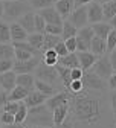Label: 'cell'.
Returning <instances> with one entry per match:
<instances>
[{"label": "cell", "mask_w": 116, "mask_h": 128, "mask_svg": "<svg viewBox=\"0 0 116 128\" xmlns=\"http://www.w3.org/2000/svg\"><path fill=\"white\" fill-rule=\"evenodd\" d=\"M107 105L102 98V93L92 90H81L70 96L69 114H72L73 122L81 125H98L107 113Z\"/></svg>", "instance_id": "6da1fadb"}, {"label": "cell", "mask_w": 116, "mask_h": 128, "mask_svg": "<svg viewBox=\"0 0 116 128\" xmlns=\"http://www.w3.org/2000/svg\"><path fill=\"white\" fill-rule=\"evenodd\" d=\"M23 126H54L52 111L46 107V104L28 108V118Z\"/></svg>", "instance_id": "7a4b0ae2"}, {"label": "cell", "mask_w": 116, "mask_h": 128, "mask_svg": "<svg viewBox=\"0 0 116 128\" xmlns=\"http://www.w3.org/2000/svg\"><path fill=\"white\" fill-rule=\"evenodd\" d=\"M32 6L28 0H14V2H3V17L5 22H17L22 15L31 12Z\"/></svg>", "instance_id": "3957f363"}, {"label": "cell", "mask_w": 116, "mask_h": 128, "mask_svg": "<svg viewBox=\"0 0 116 128\" xmlns=\"http://www.w3.org/2000/svg\"><path fill=\"white\" fill-rule=\"evenodd\" d=\"M81 81H82V87H84L86 90H92V92L104 93V92L108 88L107 82L104 81L102 78H99L92 69H90V70H84Z\"/></svg>", "instance_id": "277c9868"}, {"label": "cell", "mask_w": 116, "mask_h": 128, "mask_svg": "<svg viewBox=\"0 0 116 128\" xmlns=\"http://www.w3.org/2000/svg\"><path fill=\"white\" fill-rule=\"evenodd\" d=\"M34 73H35V79L49 82V84H52V86H55L60 81L55 66H46V64L41 62V61H40V64L37 66V69L34 70Z\"/></svg>", "instance_id": "5b68a950"}, {"label": "cell", "mask_w": 116, "mask_h": 128, "mask_svg": "<svg viewBox=\"0 0 116 128\" xmlns=\"http://www.w3.org/2000/svg\"><path fill=\"white\" fill-rule=\"evenodd\" d=\"M92 70H93L99 78H102L104 81H107V79L114 73L107 54H105V55H102V56H98V58H96L95 64L92 66Z\"/></svg>", "instance_id": "8992f818"}, {"label": "cell", "mask_w": 116, "mask_h": 128, "mask_svg": "<svg viewBox=\"0 0 116 128\" xmlns=\"http://www.w3.org/2000/svg\"><path fill=\"white\" fill-rule=\"evenodd\" d=\"M67 20H69L75 28H78V29L87 26V23H89L87 6H78V8H75V9L70 12V15L67 17Z\"/></svg>", "instance_id": "52a82bcc"}, {"label": "cell", "mask_w": 116, "mask_h": 128, "mask_svg": "<svg viewBox=\"0 0 116 128\" xmlns=\"http://www.w3.org/2000/svg\"><path fill=\"white\" fill-rule=\"evenodd\" d=\"M40 64V58L38 56H32L31 60H26V61H14V67L12 70L17 73V75H22V73H32L37 66Z\"/></svg>", "instance_id": "ba28073f"}, {"label": "cell", "mask_w": 116, "mask_h": 128, "mask_svg": "<svg viewBox=\"0 0 116 128\" xmlns=\"http://www.w3.org/2000/svg\"><path fill=\"white\" fill-rule=\"evenodd\" d=\"M70 96L72 94L67 93V92H58L54 96H51V98H47L44 104H46V107L51 110V111H54L55 108H58L61 105H67L69 101H70Z\"/></svg>", "instance_id": "9c48e42d"}, {"label": "cell", "mask_w": 116, "mask_h": 128, "mask_svg": "<svg viewBox=\"0 0 116 128\" xmlns=\"http://www.w3.org/2000/svg\"><path fill=\"white\" fill-rule=\"evenodd\" d=\"M41 17L44 18L46 24H63V18H61V15L57 12V9L54 6H49V8H44L38 12Z\"/></svg>", "instance_id": "30bf717a"}, {"label": "cell", "mask_w": 116, "mask_h": 128, "mask_svg": "<svg viewBox=\"0 0 116 128\" xmlns=\"http://www.w3.org/2000/svg\"><path fill=\"white\" fill-rule=\"evenodd\" d=\"M87 17H89V22L92 24L102 22L104 17H102V6H101V3H98L96 0L90 2L89 6H87Z\"/></svg>", "instance_id": "8fae6325"}, {"label": "cell", "mask_w": 116, "mask_h": 128, "mask_svg": "<svg viewBox=\"0 0 116 128\" xmlns=\"http://www.w3.org/2000/svg\"><path fill=\"white\" fill-rule=\"evenodd\" d=\"M55 3V9H57V12L61 15V18L63 20H66L70 15V12L75 9V0H57V2H54Z\"/></svg>", "instance_id": "7c38bea8"}, {"label": "cell", "mask_w": 116, "mask_h": 128, "mask_svg": "<svg viewBox=\"0 0 116 128\" xmlns=\"http://www.w3.org/2000/svg\"><path fill=\"white\" fill-rule=\"evenodd\" d=\"M15 79H17V73L14 70L5 72V73H0V87L5 92H11L15 86Z\"/></svg>", "instance_id": "4fadbf2b"}, {"label": "cell", "mask_w": 116, "mask_h": 128, "mask_svg": "<svg viewBox=\"0 0 116 128\" xmlns=\"http://www.w3.org/2000/svg\"><path fill=\"white\" fill-rule=\"evenodd\" d=\"M17 23L28 32V34H32V32H35V12H26L25 15L17 20Z\"/></svg>", "instance_id": "5bb4252c"}, {"label": "cell", "mask_w": 116, "mask_h": 128, "mask_svg": "<svg viewBox=\"0 0 116 128\" xmlns=\"http://www.w3.org/2000/svg\"><path fill=\"white\" fill-rule=\"evenodd\" d=\"M76 56H78V61H79V67L82 69V70H90L92 69V66L95 64V61H96V55H93L90 50H86V52H78L76 54Z\"/></svg>", "instance_id": "9a60e30c"}, {"label": "cell", "mask_w": 116, "mask_h": 128, "mask_svg": "<svg viewBox=\"0 0 116 128\" xmlns=\"http://www.w3.org/2000/svg\"><path fill=\"white\" fill-rule=\"evenodd\" d=\"M46 99H47V96H44L43 93H40V92H37V90H32V92H29V94L25 98L23 102H25V105H26L28 108H31V107H37V105L44 104Z\"/></svg>", "instance_id": "2e32d148"}, {"label": "cell", "mask_w": 116, "mask_h": 128, "mask_svg": "<svg viewBox=\"0 0 116 128\" xmlns=\"http://www.w3.org/2000/svg\"><path fill=\"white\" fill-rule=\"evenodd\" d=\"M9 29H11V41L15 43V41H26L28 40V32L17 23V22H14V23H9Z\"/></svg>", "instance_id": "e0dca14e"}, {"label": "cell", "mask_w": 116, "mask_h": 128, "mask_svg": "<svg viewBox=\"0 0 116 128\" xmlns=\"http://www.w3.org/2000/svg\"><path fill=\"white\" fill-rule=\"evenodd\" d=\"M90 52L96 56H102L107 54V43L105 40L99 38V37H93L92 43H90Z\"/></svg>", "instance_id": "ac0fdd59"}, {"label": "cell", "mask_w": 116, "mask_h": 128, "mask_svg": "<svg viewBox=\"0 0 116 128\" xmlns=\"http://www.w3.org/2000/svg\"><path fill=\"white\" fill-rule=\"evenodd\" d=\"M34 82H35V76H32V73H22V75H17V79H15V84L32 92L35 90L34 87Z\"/></svg>", "instance_id": "d6986e66"}, {"label": "cell", "mask_w": 116, "mask_h": 128, "mask_svg": "<svg viewBox=\"0 0 116 128\" xmlns=\"http://www.w3.org/2000/svg\"><path fill=\"white\" fill-rule=\"evenodd\" d=\"M34 87H35L37 92L43 93L44 96H47V98H51V96H54L55 93H58V88L55 86L49 84V82H44V81H40V79H35Z\"/></svg>", "instance_id": "ffe728a7"}, {"label": "cell", "mask_w": 116, "mask_h": 128, "mask_svg": "<svg viewBox=\"0 0 116 128\" xmlns=\"http://www.w3.org/2000/svg\"><path fill=\"white\" fill-rule=\"evenodd\" d=\"M92 29H93L95 37H99V38L105 40L107 35L110 34V30H111L113 28H111L107 22H99V23H93V24H92Z\"/></svg>", "instance_id": "44dd1931"}, {"label": "cell", "mask_w": 116, "mask_h": 128, "mask_svg": "<svg viewBox=\"0 0 116 128\" xmlns=\"http://www.w3.org/2000/svg\"><path fill=\"white\" fill-rule=\"evenodd\" d=\"M69 116V104L67 105H61L58 108H55L52 111V120H54V125H60L61 122H64Z\"/></svg>", "instance_id": "7402d4cb"}, {"label": "cell", "mask_w": 116, "mask_h": 128, "mask_svg": "<svg viewBox=\"0 0 116 128\" xmlns=\"http://www.w3.org/2000/svg\"><path fill=\"white\" fill-rule=\"evenodd\" d=\"M58 64H60V66L67 67V69L79 67V61H78V56H76V54H75V52L67 54L66 56H60V58H58Z\"/></svg>", "instance_id": "603a6c76"}, {"label": "cell", "mask_w": 116, "mask_h": 128, "mask_svg": "<svg viewBox=\"0 0 116 128\" xmlns=\"http://www.w3.org/2000/svg\"><path fill=\"white\" fill-rule=\"evenodd\" d=\"M55 69H57L58 79L61 81L63 87H66V88H67V87H69V84L72 82V78H70V69L64 67V66H60V64H57V66H55Z\"/></svg>", "instance_id": "cb8c5ba5"}, {"label": "cell", "mask_w": 116, "mask_h": 128, "mask_svg": "<svg viewBox=\"0 0 116 128\" xmlns=\"http://www.w3.org/2000/svg\"><path fill=\"white\" fill-rule=\"evenodd\" d=\"M29 94V90H26V88H23V87H20V86H15L11 92H9V94H8V101H17V102H22V101H25V98Z\"/></svg>", "instance_id": "d4e9b609"}, {"label": "cell", "mask_w": 116, "mask_h": 128, "mask_svg": "<svg viewBox=\"0 0 116 128\" xmlns=\"http://www.w3.org/2000/svg\"><path fill=\"white\" fill-rule=\"evenodd\" d=\"M63 41L61 35H51V34H44V40H43V47H41V52H46L49 49H54V47Z\"/></svg>", "instance_id": "484cf974"}, {"label": "cell", "mask_w": 116, "mask_h": 128, "mask_svg": "<svg viewBox=\"0 0 116 128\" xmlns=\"http://www.w3.org/2000/svg\"><path fill=\"white\" fill-rule=\"evenodd\" d=\"M76 37H78L79 40H82V41H84V43L90 47V43H92V40H93V37H95L92 26H84V28H79V29H78Z\"/></svg>", "instance_id": "4316f807"}, {"label": "cell", "mask_w": 116, "mask_h": 128, "mask_svg": "<svg viewBox=\"0 0 116 128\" xmlns=\"http://www.w3.org/2000/svg\"><path fill=\"white\" fill-rule=\"evenodd\" d=\"M102 17L104 20H107V23L116 15V0H111V2L102 3Z\"/></svg>", "instance_id": "83f0119b"}, {"label": "cell", "mask_w": 116, "mask_h": 128, "mask_svg": "<svg viewBox=\"0 0 116 128\" xmlns=\"http://www.w3.org/2000/svg\"><path fill=\"white\" fill-rule=\"evenodd\" d=\"M76 34H78V28H75L69 20H64L63 22V32H61L63 41L67 38H72V37H76Z\"/></svg>", "instance_id": "f1b7e54d"}, {"label": "cell", "mask_w": 116, "mask_h": 128, "mask_svg": "<svg viewBox=\"0 0 116 128\" xmlns=\"http://www.w3.org/2000/svg\"><path fill=\"white\" fill-rule=\"evenodd\" d=\"M43 40H44V34H38V32H32V34L28 35V43L37 50H41L43 47Z\"/></svg>", "instance_id": "f546056e"}, {"label": "cell", "mask_w": 116, "mask_h": 128, "mask_svg": "<svg viewBox=\"0 0 116 128\" xmlns=\"http://www.w3.org/2000/svg\"><path fill=\"white\" fill-rule=\"evenodd\" d=\"M58 55H57V52L54 50V49H49V50H46V52H43V55H41V62H44L46 66H57L58 64Z\"/></svg>", "instance_id": "4dcf8cb0"}, {"label": "cell", "mask_w": 116, "mask_h": 128, "mask_svg": "<svg viewBox=\"0 0 116 128\" xmlns=\"http://www.w3.org/2000/svg\"><path fill=\"white\" fill-rule=\"evenodd\" d=\"M0 43H11L9 23L5 20H0Z\"/></svg>", "instance_id": "1f68e13d"}, {"label": "cell", "mask_w": 116, "mask_h": 128, "mask_svg": "<svg viewBox=\"0 0 116 128\" xmlns=\"http://www.w3.org/2000/svg\"><path fill=\"white\" fill-rule=\"evenodd\" d=\"M14 47L9 43H0V60H14Z\"/></svg>", "instance_id": "d6a6232c"}, {"label": "cell", "mask_w": 116, "mask_h": 128, "mask_svg": "<svg viewBox=\"0 0 116 128\" xmlns=\"http://www.w3.org/2000/svg\"><path fill=\"white\" fill-rule=\"evenodd\" d=\"M26 118H28V107L25 105V102H20L17 113L14 114V120H15V124L23 125V124H25V120H26Z\"/></svg>", "instance_id": "836d02e7"}, {"label": "cell", "mask_w": 116, "mask_h": 128, "mask_svg": "<svg viewBox=\"0 0 116 128\" xmlns=\"http://www.w3.org/2000/svg\"><path fill=\"white\" fill-rule=\"evenodd\" d=\"M12 47L14 49H20V50H26V52H31L34 56H37V54H38V50L37 49H34L28 41H15V43H12Z\"/></svg>", "instance_id": "e575fe53"}, {"label": "cell", "mask_w": 116, "mask_h": 128, "mask_svg": "<svg viewBox=\"0 0 116 128\" xmlns=\"http://www.w3.org/2000/svg\"><path fill=\"white\" fill-rule=\"evenodd\" d=\"M28 2L32 6V9H38V11L54 5V0H28Z\"/></svg>", "instance_id": "d590c367"}, {"label": "cell", "mask_w": 116, "mask_h": 128, "mask_svg": "<svg viewBox=\"0 0 116 128\" xmlns=\"http://www.w3.org/2000/svg\"><path fill=\"white\" fill-rule=\"evenodd\" d=\"M105 43H107V54H110L116 49V29L110 30V34L105 38Z\"/></svg>", "instance_id": "8d00e7d4"}, {"label": "cell", "mask_w": 116, "mask_h": 128, "mask_svg": "<svg viewBox=\"0 0 116 128\" xmlns=\"http://www.w3.org/2000/svg\"><path fill=\"white\" fill-rule=\"evenodd\" d=\"M19 105H20V102H17V101H8L3 105V111L5 113H9V114H15L19 110Z\"/></svg>", "instance_id": "74e56055"}, {"label": "cell", "mask_w": 116, "mask_h": 128, "mask_svg": "<svg viewBox=\"0 0 116 128\" xmlns=\"http://www.w3.org/2000/svg\"><path fill=\"white\" fill-rule=\"evenodd\" d=\"M63 32V24H46L44 34H51V35H61Z\"/></svg>", "instance_id": "f35d334b"}, {"label": "cell", "mask_w": 116, "mask_h": 128, "mask_svg": "<svg viewBox=\"0 0 116 128\" xmlns=\"http://www.w3.org/2000/svg\"><path fill=\"white\" fill-rule=\"evenodd\" d=\"M15 52H14V58H15V61H26V60H31L32 55L31 52H26V50H20V49H14Z\"/></svg>", "instance_id": "ab89813d"}, {"label": "cell", "mask_w": 116, "mask_h": 128, "mask_svg": "<svg viewBox=\"0 0 116 128\" xmlns=\"http://www.w3.org/2000/svg\"><path fill=\"white\" fill-rule=\"evenodd\" d=\"M44 29H46V22H44V18L41 17V15L37 12L35 14V32H38V34H44Z\"/></svg>", "instance_id": "60d3db41"}, {"label": "cell", "mask_w": 116, "mask_h": 128, "mask_svg": "<svg viewBox=\"0 0 116 128\" xmlns=\"http://www.w3.org/2000/svg\"><path fill=\"white\" fill-rule=\"evenodd\" d=\"M14 67V60H0V73H5L12 70Z\"/></svg>", "instance_id": "b9f144b4"}, {"label": "cell", "mask_w": 116, "mask_h": 128, "mask_svg": "<svg viewBox=\"0 0 116 128\" xmlns=\"http://www.w3.org/2000/svg\"><path fill=\"white\" fill-rule=\"evenodd\" d=\"M110 107H111V114H113V124L116 125V90H111L110 93Z\"/></svg>", "instance_id": "7bdbcfd3"}, {"label": "cell", "mask_w": 116, "mask_h": 128, "mask_svg": "<svg viewBox=\"0 0 116 128\" xmlns=\"http://www.w3.org/2000/svg\"><path fill=\"white\" fill-rule=\"evenodd\" d=\"M54 50L57 52V55H58V56H66V55L69 54V50H67V47H66L64 41H60V43L54 47Z\"/></svg>", "instance_id": "ee69618b"}, {"label": "cell", "mask_w": 116, "mask_h": 128, "mask_svg": "<svg viewBox=\"0 0 116 128\" xmlns=\"http://www.w3.org/2000/svg\"><path fill=\"white\" fill-rule=\"evenodd\" d=\"M0 122H2V125H11V124H15L14 120V114H9V113H3L0 114Z\"/></svg>", "instance_id": "f6af8a7d"}, {"label": "cell", "mask_w": 116, "mask_h": 128, "mask_svg": "<svg viewBox=\"0 0 116 128\" xmlns=\"http://www.w3.org/2000/svg\"><path fill=\"white\" fill-rule=\"evenodd\" d=\"M64 44H66V47H67L69 54H72V52H76V37H72V38L64 40Z\"/></svg>", "instance_id": "bcb514c9"}, {"label": "cell", "mask_w": 116, "mask_h": 128, "mask_svg": "<svg viewBox=\"0 0 116 128\" xmlns=\"http://www.w3.org/2000/svg\"><path fill=\"white\" fill-rule=\"evenodd\" d=\"M82 73H84V70H82L81 67L70 69V78H72V81H75V79H81L82 78Z\"/></svg>", "instance_id": "7dc6e473"}, {"label": "cell", "mask_w": 116, "mask_h": 128, "mask_svg": "<svg viewBox=\"0 0 116 128\" xmlns=\"http://www.w3.org/2000/svg\"><path fill=\"white\" fill-rule=\"evenodd\" d=\"M55 128H75V122H73V119H72L70 114H69L67 119H66L64 122H61L60 125H57Z\"/></svg>", "instance_id": "c3c4849f"}, {"label": "cell", "mask_w": 116, "mask_h": 128, "mask_svg": "<svg viewBox=\"0 0 116 128\" xmlns=\"http://www.w3.org/2000/svg\"><path fill=\"white\" fill-rule=\"evenodd\" d=\"M107 86H108L110 90H116V72L107 79Z\"/></svg>", "instance_id": "681fc988"}, {"label": "cell", "mask_w": 116, "mask_h": 128, "mask_svg": "<svg viewBox=\"0 0 116 128\" xmlns=\"http://www.w3.org/2000/svg\"><path fill=\"white\" fill-rule=\"evenodd\" d=\"M108 60H110V64H111V67H113V72H116V49L113 52H110Z\"/></svg>", "instance_id": "f907efd6"}, {"label": "cell", "mask_w": 116, "mask_h": 128, "mask_svg": "<svg viewBox=\"0 0 116 128\" xmlns=\"http://www.w3.org/2000/svg\"><path fill=\"white\" fill-rule=\"evenodd\" d=\"M6 102H8V92L2 90V92H0V108H2Z\"/></svg>", "instance_id": "816d5d0a"}, {"label": "cell", "mask_w": 116, "mask_h": 128, "mask_svg": "<svg viewBox=\"0 0 116 128\" xmlns=\"http://www.w3.org/2000/svg\"><path fill=\"white\" fill-rule=\"evenodd\" d=\"M90 2H93V0H75V8H78V6H86Z\"/></svg>", "instance_id": "f5cc1de1"}, {"label": "cell", "mask_w": 116, "mask_h": 128, "mask_svg": "<svg viewBox=\"0 0 116 128\" xmlns=\"http://www.w3.org/2000/svg\"><path fill=\"white\" fill-rule=\"evenodd\" d=\"M2 128H23V125H19V124H11V125H2Z\"/></svg>", "instance_id": "db71d44e"}, {"label": "cell", "mask_w": 116, "mask_h": 128, "mask_svg": "<svg viewBox=\"0 0 116 128\" xmlns=\"http://www.w3.org/2000/svg\"><path fill=\"white\" fill-rule=\"evenodd\" d=\"M108 24H110V26H111L113 29H116V15H114V17H113V18H111L110 22H108Z\"/></svg>", "instance_id": "11a10c76"}, {"label": "cell", "mask_w": 116, "mask_h": 128, "mask_svg": "<svg viewBox=\"0 0 116 128\" xmlns=\"http://www.w3.org/2000/svg\"><path fill=\"white\" fill-rule=\"evenodd\" d=\"M3 18V2H0V20Z\"/></svg>", "instance_id": "9f6ffc18"}, {"label": "cell", "mask_w": 116, "mask_h": 128, "mask_svg": "<svg viewBox=\"0 0 116 128\" xmlns=\"http://www.w3.org/2000/svg\"><path fill=\"white\" fill-rule=\"evenodd\" d=\"M23 128H52V126H23Z\"/></svg>", "instance_id": "6f0895ef"}, {"label": "cell", "mask_w": 116, "mask_h": 128, "mask_svg": "<svg viewBox=\"0 0 116 128\" xmlns=\"http://www.w3.org/2000/svg\"><path fill=\"white\" fill-rule=\"evenodd\" d=\"M98 3H107V2H111V0H96Z\"/></svg>", "instance_id": "680465c9"}, {"label": "cell", "mask_w": 116, "mask_h": 128, "mask_svg": "<svg viewBox=\"0 0 116 128\" xmlns=\"http://www.w3.org/2000/svg\"><path fill=\"white\" fill-rule=\"evenodd\" d=\"M0 2H14V0H0Z\"/></svg>", "instance_id": "91938a15"}, {"label": "cell", "mask_w": 116, "mask_h": 128, "mask_svg": "<svg viewBox=\"0 0 116 128\" xmlns=\"http://www.w3.org/2000/svg\"><path fill=\"white\" fill-rule=\"evenodd\" d=\"M0 128H2V122H0Z\"/></svg>", "instance_id": "94428289"}, {"label": "cell", "mask_w": 116, "mask_h": 128, "mask_svg": "<svg viewBox=\"0 0 116 128\" xmlns=\"http://www.w3.org/2000/svg\"><path fill=\"white\" fill-rule=\"evenodd\" d=\"M0 92H2V87H0Z\"/></svg>", "instance_id": "6125c7cd"}, {"label": "cell", "mask_w": 116, "mask_h": 128, "mask_svg": "<svg viewBox=\"0 0 116 128\" xmlns=\"http://www.w3.org/2000/svg\"><path fill=\"white\" fill-rule=\"evenodd\" d=\"M54 2H57V0H54Z\"/></svg>", "instance_id": "be15d7a7"}]
</instances>
